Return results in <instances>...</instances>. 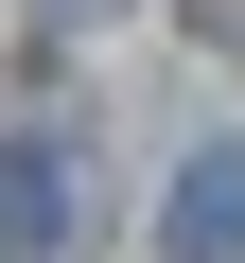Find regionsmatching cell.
Masks as SVG:
<instances>
[{
	"mask_svg": "<svg viewBox=\"0 0 245 263\" xmlns=\"http://www.w3.org/2000/svg\"><path fill=\"white\" fill-rule=\"evenodd\" d=\"M158 263H245V141H193V158H175Z\"/></svg>",
	"mask_w": 245,
	"mask_h": 263,
	"instance_id": "obj_1",
	"label": "cell"
},
{
	"mask_svg": "<svg viewBox=\"0 0 245 263\" xmlns=\"http://www.w3.org/2000/svg\"><path fill=\"white\" fill-rule=\"evenodd\" d=\"M53 228H70V176L35 141H0V246H53Z\"/></svg>",
	"mask_w": 245,
	"mask_h": 263,
	"instance_id": "obj_2",
	"label": "cell"
}]
</instances>
